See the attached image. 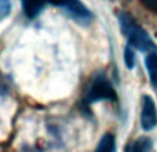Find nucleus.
Returning <instances> with one entry per match:
<instances>
[{
    "label": "nucleus",
    "mask_w": 157,
    "mask_h": 152,
    "mask_svg": "<svg viewBox=\"0 0 157 152\" xmlns=\"http://www.w3.org/2000/svg\"><path fill=\"white\" fill-rule=\"evenodd\" d=\"M152 150V141L147 137H141L135 141L130 142L125 148V152H150Z\"/></svg>",
    "instance_id": "6"
},
{
    "label": "nucleus",
    "mask_w": 157,
    "mask_h": 152,
    "mask_svg": "<svg viewBox=\"0 0 157 152\" xmlns=\"http://www.w3.org/2000/svg\"><path fill=\"white\" fill-rule=\"evenodd\" d=\"M86 100L88 102H98V101H116L117 94L114 87L109 82L102 72H98L91 78L88 86L86 89Z\"/></svg>",
    "instance_id": "2"
},
{
    "label": "nucleus",
    "mask_w": 157,
    "mask_h": 152,
    "mask_svg": "<svg viewBox=\"0 0 157 152\" xmlns=\"http://www.w3.org/2000/svg\"><path fill=\"white\" fill-rule=\"evenodd\" d=\"M117 18H119L123 33L128 39V44L138 49L139 51L149 53V54L157 51V46L149 36V33L142 26H139L138 22L130 14L125 13V11H120Z\"/></svg>",
    "instance_id": "1"
},
{
    "label": "nucleus",
    "mask_w": 157,
    "mask_h": 152,
    "mask_svg": "<svg viewBox=\"0 0 157 152\" xmlns=\"http://www.w3.org/2000/svg\"><path fill=\"white\" fill-rule=\"evenodd\" d=\"M145 62H146V68L147 72H149L150 80H152V83L155 86H157V54L156 53H150L146 57Z\"/></svg>",
    "instance_id": "7"
},
{
    "label": "nucleus",
    "mask_w": 157,
    "mask_h": 152,
    "mask_svg": "<svg viewBox=\"0 0 157 152\" xmlns=\"http://www.w3.org/2000/svg\"><path fill=\"white\" fill-rule=\"evenodd\" d=\"M141 3L144 4L145 8L153 11V13H157V0H141Z\"/></svg>",
    "instance_id": "10"
},
{
    "label": "nucleus",
    "mask_w": 157,
    "mask_h": 152,
    "mask_svg": "<svg viewBox=\"0 0 157 152\" xmlns=\"http://www.w3.org/2000/svg\"><path fill=\"white\" fill-rule=\"evenodd\" d=\"M11 11V2L10 0H0V21L8 17Z\"/></svg>",
    "instance_id": "9"
},
{
    "label": "nucleus",
    "mask_w": 157,
    "mask_h": 152,
    "mask_svg": "<svg viewBox=\"0 0 157 152\" xmlns=\"http://www.w3.org/2000/svg\"><path fill=\"white\" fill-rule=\"evenodd\" d=\"M124 62L128 69H132L134 65H135V53H134L131 44H128L124 50Z\"/></svg>",
    "instance_id": "8"
},
{
    "label": "nucleus",
    "mask_w": 157,
    "mask_h": 152,
    "mask_svg": "<svg viewBox=\"0 0 157 152\" xmlns=\"http://www.w3.org/2000/svg\"><path fill=\"white\" fill-rule=\"evenodd\" d=\"M157 125L156 104L150 95L142 97V112H141V126L145 131H150Z\"/></svg>",
    "instance_id": "3"
},
{
    "label": "nucleus",
    "mask_w": 157,
    "mask_h": 152,
    "mask_svg": "<svg viewBox=\"0 0 157 152\" xmlns=\"http://www.w3.org/2000/svg\"><path fill=\"white\" fill-rule=\"evenodd\" d=\"M94 152H116V138L112 133L103 134Z\"/></svg>",
    "instance_id": "5"
},
{
    "label": "nucleus",
    "mask_w": 157,
    "mask_h": 152,
    "mask_svg": "<svg viewBox=\"0 0 157 152\" xmlns=\"http://www.w3.org/2000/svg\"><path fill=\"white\" fill-rule=\"evenodd\" d=\"M22 10L28 18H35L43 11L47 4H50V0H21Z\"/></svg>",
    "instance_id": "4"
}]
</instances>
